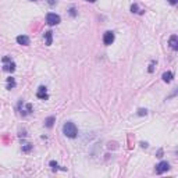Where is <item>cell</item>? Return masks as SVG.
Returning a JSON list of instances; mask_svg holds the SVG:
<instances>
[{"mask_svg": "<svg viewBox=\"0 0 178 178\" xmlns=\"http://www.w3.org/2000/svg\"><path fill=\"white\" fill-rule=\"evenodd\" d=\"M63 132H64L65 136L68 138H75L78 134V130H77V125L74 124V122L71 121H67L64 124V127H63Z\"/></svg>", "mask_w": 178, "mask_h": 178, "instance_id": "cell-1", "label": "cell"}, {"mask_svg": "<svg viewBox=\"0 0 178 178\" xmlns=\"http://www.w3.org/2000/svg\"><path fill=\"white\" fill-rule=\"evenodd\" d=\"M60 16L59 14H56V13H49L47 16H46V22H47L49 25H57L60 24Z\"/></svg>", "mask_w": 178, "mask_h": 178, "instance_id": "cell-2", "label": "cell"}, {"mask_svg": "<svg viewBox=\"0 0 178 178\" xmlns=\"http://www.w3.org/2000/svg\"><path fill=\"white\" fill-rule=\"evenodd\" d=\"M3 63H4V71H7V73H13L14 70H16V64L10 60V57H3Z\"/></svg>", "mask_w": 178, "mask_h": 178, "instance_id": "cell-3", "label": "cell"}, {"mask_svg": "<svg viewBox=\"0 0 178 178\" xmlns=\"http://www.w3.org/2000/svg\"><path fill=\"white\" fill-rule=\"evenodd\" d=\"M168 168H170V164H168V163L160 162L157 166H156V173H157V174H163V173H166Z\"/></svg>", "mask_w": 178, "mask_h": 178, "instance_id": "cell-4", "label": "cell"}, {"mask_svg": "<svg viewBox=\"0 0 178 178\" xmlns=\"http://www.w3.org/2000/svg\"><path fill=\"white\" fill-rule=\"evenodd\" d=\"M113 42H114V33L111 32V31H107V32L103 35V43L109 46V44H111Z\"/></svg>", "mask_w": 178, "mask_h": 178, "instance_id": "cell-5", "label": "cell"}, {"mask_svg": "<svg viewBox=\"0 0 178 178\" xmlns=\"http://www.w3.org/2000/svg\"><path fill=\"white\" fill-rule=\"evenodd\" d=\"M36 96L39 97V99H42V100H47L49 95H47V92H46V88H44V86H39Z\"/></svg>", "mask_w": 178, "mask_h": 178, "instance_id": "cell-6", "label": "cell"}, {"mask_svg": "<svg viewBox=\"0 0 178 178\" xmlns=\"http://www.w3.org/2000/svg\"><path fill=\"white\" fill-rule=\"evenodd\" d=\"M17 42L20 44L27 46V44H29V38L27 36V35H20V36H17Z\"/></svg>", "mask_w": 178, "mask_h": 178, "instance_id": "cell-7", "label": "cell"}, {"mask_svg": "<svg viewBox=\"0 0 178 178\" xmlns=\"http://www.w3.org/2000/svg\"><path fill=\"white\" fill-rule=\"evenodd\" d=\"M170 46L173 50H177L178 49V36L177 35H173V36L170 38Z\"/></svg>", "mask_w": 178, "mask_h": 178, "instance_id": "cell-8", "label": "cell"}, {"mask_svg": "<svg viewBox=\"0 0 178 178\" xmlns=\"http://www.w3.org/2000/svg\"><path fill=\"white\" fill-rule=\"evenodd\" d=\"M54 121H56V117H47L46 120H44V125L47 127V128H52L53 124H54Z\"/></svg>", "mask_w": 178, "mask_h": 178, "instance_id": "cell-9", "label": "cell"}, {"mask_svg": "<svg viewBox=\"0 0 178 178\" xmlns=\"http://www.w3.org/2000/svg\"><path fill=\"white\" fill-rule=\"evenodd\" d=\"M173 73H170V71H167V73H164L163 74V81L164 82H171L173 81Z\"/></svg>", "mask_w": 178, "mask_h": 178, "instance_id": "cell-10", "label": "cell"}, {"mask_svg": "<svg viewBox=\"0 0 178 178\" xmlns=\"http://www.w3.org/2000/svg\"><path fill=\"white\" fill-rule=\"evenodd\" d=\"M52 31H47V32H44V39H46V44H47V46H50V44H52Z\"/></svg>", "mask_w": 178, "mask_h": 178, "instance_id": "cell-11", "label": "cell"}, {"mask_svg": "<svg viewBox=\"0 0 178 178\" xmlns=\"http://www.w3.org/2000/svg\"><path fill=\"white\" fill-rule=\"evenodd\" d=\"M16 86V81L14 78H7V89H11Z\"/></svg>", "mask_w": 178, "mask_h": 178, "instance_id": "cell-12", "label": "cell"}, {"mask_svg": "<svg viewBox=\"0 0 178 178\" xmlns=\"http://www.w3.org/2000/svg\"><path fill=\"white\" fill-rule=\"evenodd\" d=\"M31 149H32V145H31V143H25V145L22 146V152H25V153H28Z\"/></svg>", "mask_w": 178, "mask_h": 178, "instance_id": "cell-13", "label": "cell"}, {"mask_svg": "<svg viewBox=\"0 0 178 178\" xmlns=\"http://www.w3.org/2000/svg\"><path fill=\"white\" fill-rule=\"evenodd\" d=\"M148 114V110L146 109H139L138 110V116H146Z\"/></svg>", "mask_w": 178, "mask_h": 178, "instance_id": "cell-14", "label": "cell"}, {"mask_svg": "<svg viewBox=\"0 0 178 178\" xmlns=\"http://www.w3.org/2000/svg\"><path fill=\"white\" fill-rule=\"evenodd\" d=\"M50 167H52L53 170H57V168H59V164H57L56 162H53V160H52V162H50Z\"/></svg>", "mask_w": 178, "mask_h": 178, "instance_id": "cell-15", "label": "cell"}, {"mask_svg": "<svg viewBox=\"0 0 178 178\" xmlns=\"http://www.w3.org/2000/svg\"><path fill=\"white\" fill-rule=\"evenodd\" d=\"M131 11L138 13V4H132V6H131Z\"/></svg>", "mask_w": 178, "mask_h": 178, "instance_id": "cell-16", "label": "cell"}, {"mask_svg": "<svg viewBox=\"0 0 178 178\" xmlns=\"http://www.w3.org/2000/svg\"><path fill=\"white\" fill-rule=\"evenodd\" d=\"M177 1L178 0H168V3L170 4H177Z\"/></svg>", "mask_w": 178, "mask_h": 178, "instance_id": "cell-17", "label": "cell"}, {"mask_svg": "<svg viewBox=\"0 0 178 178\" xmlns=\"http://www.w3.org/2000/svg\"><path fill=\"white\" fill-rule=\"evenodd\" d=\"M141 145H142V148H148V143H146V142H142Z\"/></svg>", "mask_w": 178, "mask_h": 178, "instance_id": "cell-18", "label": "cell"}, {"mask_svg": "<svg viewBox=\"0 0 178 178\" xmlns=\"http://www.w3.org/2000/svg\"><path fill=\"white\" fill-rule=\"evenodd\" d=\"M70 11H71V16H75V10H74V8H71Z\"/></svg>", "mask_w": 178, "mask_h": 178, "instance_id": "cell-19", "label": "cell"}, {"mask_svg": "<svg viewBox=\"0 0 178 178\" xmlns=\"http://www.w3.org/2000/svg\"><path fill=\"white\" fill-rule=\"evenodd\" d=\"M86 1H89V3H95L96 0H86Z\"/></svg>", "mask_w": 178, "mask_h": 178, "instance_id": "cell-20", "label": "cell"}, {"mask_svg": "<svg viewBox=\"0 0 178 178\" xmlns=\"http://www.w3.org/2000/svg\"><path fill=\"white\" fill-rule=\"evenodd\" d=\"M31 1H35V0H31Z\"/></svg>", "mask_w": 178, "mask_h": 178, "instance_id": "cell-21", "label": "cell"}]
</instances>
